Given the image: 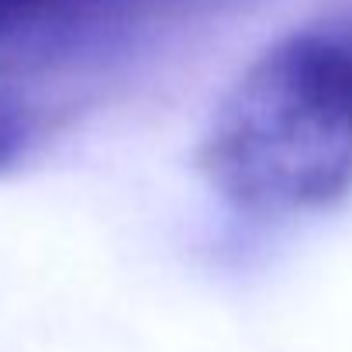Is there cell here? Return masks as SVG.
<instances>
[{
	"label": "cell",
	"mask_w": 352,
	"mask_h": 352,
	"mask_svg": "<svg viewBox=\"0 0 352 352\" xmlns=\"http://www.w3.org/2000/svg\"><path fill=\"white\" fill-rule=\"evenodd\" d=\"M201 169L256 214L314 211L352 184V69L324 32L266 49L218 104Z\"/></svg>",
	"instance_id": "1"
},
{
	"label": "cell",
	"mask_w": 352,
	"mask_h": 352,
	"mask_svg": "<svg viewBox=\"0 0 352 352\" xmlns=\"http://www.w3.org/2000/svg\"><path fill=\"white\" fill-rule=\"evenodd\" d=\"M135 8L142 0H0V52H45Z\"/></svg>",
	"instance_id": "2"
},
{
	"label": "cell",
	"mask_w": 352,
	"mask_h": 352,
	"mask_svg": "<svg viewBox=\"0 0 352 352\" xmlns=\"http://www.w3.org/2000/svg\"><path fill=\"white\" fill-rule=\"evenodd\" d=\"M28 138V121H25V111L21 104L0 87V169H4L25 145Z\"/></svg>",
	"instance_id": "3"
},
{
	"label": "cell",
	"mask_w": 352,
	"mask_h": 352,
	"mask_svg": "<svg viewBox=\"0 0 352 352\" xmlns=\"http://www.w3.org/2000/svg\"><path fill=\"white\" fill-rule=\"evenodd\" d=\"M324 35L338 45V52L345 56V63H349V69H352V14H345L342 21H335L331 28H324Z\"/></svg>",
	"instance_id": "4"
},
{
	"label": "cell",
	"mask_w": 352,
	"mask_h": 352,
	"mask_svg": "<svg viewBox=\"0 0 352 352\" xmlns=\"http://www.w3.org/2000/svg\"><path fill=\"white\" fill-rule=\"evenodd\" d=\"M142 4H152V0H142Z\"/></svg>",
	"instance_id": "5"
}]
</instances>
